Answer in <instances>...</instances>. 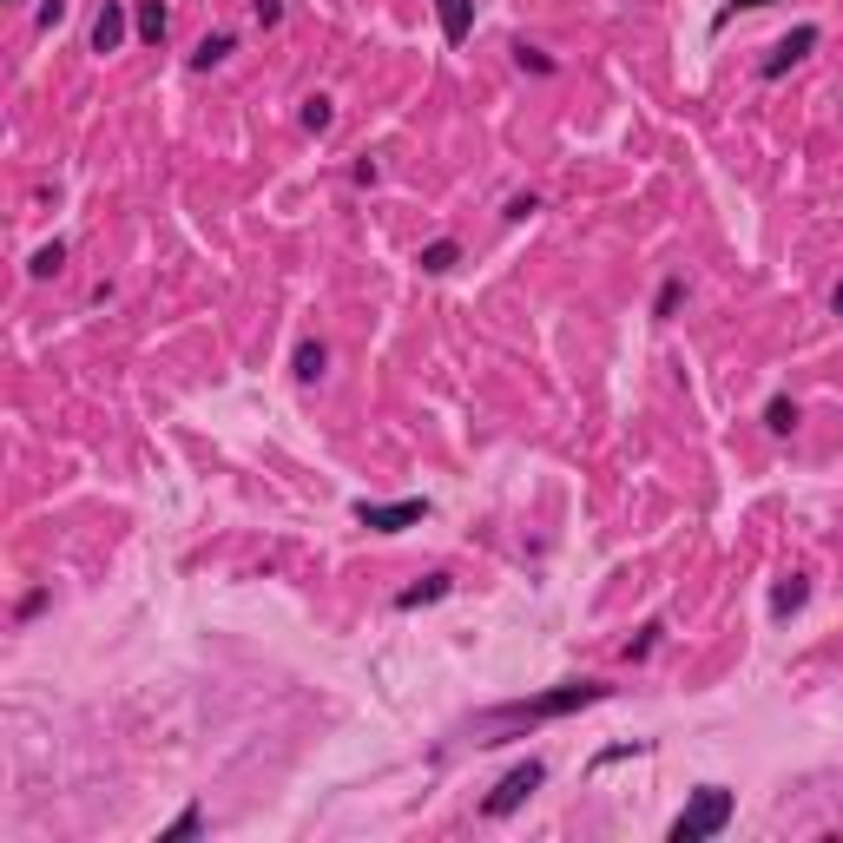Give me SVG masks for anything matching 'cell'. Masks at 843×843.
<instances>
[{"label": "cell", "mask_w": 843, "mask_h": 843, "mask_svg": "<svg viewBox=\"0 0 843 843\" xmlns=\"http://www.w3.org/2000/svg\"><path fill=\"white\" fill-rule=\"evenodd\" d=\"M191 830H205V811H198V804H185V811H178L172 824L159 830V843H172V837H191Z\"/></svg>", "instance_id": "cell-16"}, {"label": "cell", "mask_w": 843, "mask_h": 843, "mask_svg": "<svg viewBox=\"0 0 843 843\" xmlns=\"http://www.w3.org/2000/svg\"><path fill=\"white\" fill-rule=\"evenodd\" d=\"M165 27H172V14H165V0H139V40H152L159 47Z\"/></svg>", "instance_id": "cell-12"}, {"label": "cell", "mask_w": 843, "mask_h": 843, "mask_svg": "<svg viewBox=\"0 0 843 843\" xmlns=\"http://www.w3.org/2000/svg\"><path fill=\"white\" fill-rule=\"evenodd\" d=\"M639 751H646L639 738H633V745H613V751H600V758H593V771H600V764H620V758H639Z\"/></svg>", "instance_id": "cell-24"}, {"label": "cell", "mask_w": 843, "mask_h": 843, "mask_svg": "<svg viewBox=\"0 0 843 843\" xmlns=\"http://www.w3.org/2000/svg\"><path fill=\"white\" fill-rule=\"evenodd\" d=\"M606 692H613L606 679H567V685H554V692L494 705V712H481V725H547V718H567V712H580V705H600Z\"/></svg>", "instance_id": "cell-1"}, {"label": "cell", "mask_w": 843, "mask_h": 843, "mask_svg": "<svg viewBox=\"0 0 843 843\" xmlns=\"http://www.w3.org/2000/svg\"><path fill=\"white\" fill-rule=\"evenodd\" d=\"M811 47H817V27H791V33L778 40V47L764 53V66H758V73H764V80H784V73H791V66L804 60Z\"/></svg>", "instance_id": "cell-5"}, {"label": "cell", "mask_w": 843, "mask_h": 843, "mask_svg": "<svg viewBox=\"0 0 843 843\" xmlns=\"http://www.w3.org/2000/svg\"><path fill=\"white\" fill-rule=\"evenodd\" d=\"M534 211H541V198L527 191V198H508V211H501V218H508V224H521V218H534Z\"/></svg>", "instance_id": "cell-19"}, {"label": "cell", "mask_w": 843, "mask_h": 843, "mask_svg": "<svg viewBox=\"0 0 843 843\" xmlns=\"http://www.w3.org/2000/svg\"><path fill=\"white\" fill-rule=\"evenodd\" d=\"M33 20H40V33H53L66 20V0H40V14H33Z\"/></svg>", "instance_id": "cell-20"}, {"label": "cell", "mask_w": 843, "mask_h": 843, "mask_svg": "<svg viewBox=\"0 0 843 843\" xmlns=\"http://www.w3.org/2000/svg\"><path fill=\"white\" fill-rule=\"evenodd\" d=\"M251 14H257V27H277V20H284V0H251Z\"/></svg>", "instance_id": "cell-22"}, {"label": "cell", "mask_w": 843, "mask_h": 843, "mask_svg": "<svg viewBox=\"0 0 843 843\" xmlns=\"http://www.w3.org/2000/svg\"><path fill=\"white\" fill-rule=\"evenodd\" d=\"M303 126H310V132H330L336 126V106H330V99H303Z\"/></svg>", "instance_id": "cell-17"}, {"label": "cell", "mask_w": 843, "mask_h": 843, "mask_svg": "<svg viewBox=\"0 0 843 843\" xmlns=\"http://www.w3.org/2000/svg\"><path fill=\"white\" fill-rule=\"evenodd\" d=\"M679 297H685V284H679V277H666V284H659V303H653V317H672V310H679Z\"/></svg>", "instance_id": "cell-18"}, {"label": "cell", "mask_w": 843, "mask_h": 843, "mask_svg": "<svg viewBox=\"0 0 843 843\" xmlns=\"http://www.w3.org/2000/svg\"><path fill=\"white\" fill-rule=\"evenodd\" d=\"M415 264H422L429 277H448L455 264H462V244H455V238H435V244H422V257H415Z\"/></svg>", "instance_id": "cell-10"}, {"label": "cell", "mask_w": 843, "mask_h": 843, "mask_svg": "<svg viewBox=\"0 0 843 843\" xmlns=\"http://www.w3.org/2000/svg\"><path fill=\"white\" fill-rule=\"evenodd\" d=\"M66 271V244L53 238V244H40V251H33V264H27V277H60Z\"/></svg>", "instance_id": "cell-14"}, {"label": "cell", "mask_w": 843, "mask_h": 843, "mask_svg": "<svg viewBox=\"0 0 843 843\" xmlns=\"http://www.w3.org/2000/svg\"><path fill=\"white\" fill-rule=\"evenodd\" d=\"M541 784H547V764H541V758L514 764L508 778H501V784H494L488 797H481V817H508V811H521V804H527V797H534V791H541Z\"/></svg>", "instance_id": "cell-3"}, {"label": "cell", "mask_w": 843, "mask_h": 843, "mask_svg": "<svg viewBox=\"0 0 843 843\" xmlns=\"http://www.w3.org/2000/svg\"><path fill=\"white\" fill-rule=\"evenodd\" d=\"M804 600H811V580H797V573L771 587V613H778V620H791V613H797Z\"/></svg>", "instance_id": "cell-11"}, {"label": "cell", "mask_w": 843, "mask_h": 843, "mask_svg": "<svg viewBox=\"0 0 843 843\" xmlns=\"http://www.w3.org/2000/svg\"><path fill=\"white\" fill-rule=\"evenodd\" d=\"M514 60H521V66H534V73H554V60H547L541 47H527V40H521V47H514Z\"/></svg>", "instance_id": "cell-21"}, {"label": "cell", "mask_w": 843, "mask_h": 843, "mask_svg": "<svg viewBox=\"0 0 843 843\" xmlns=\"http://www.w3.org/2000/svg\"><path fill=\"white\" fill-rule=\"evenodd\" d=\"M224 53H231V33H211V40H198V53H191V73H211Z\"/></svg>", "instance_id": "cell-15"}, {"label": "cell", "mask_w": 843, "mask_h": 843, "mask_svg": "<svg viewBox=\"0 0 843 843\" xmlns=\"http://www.w3.org/2000/svg\"><path fill=\"white\" fill-rule=\"evenodd\" d=\"M323 369H330V350H323L317 336H303L297 356H290V376H297V382H323Z\"/></svg>", "instance_id": "cell-9"}, {"label": "cell", "mask_w": 843, "mask_h": 843, "mask_svg": "<svg viewBox=\"0 0 843 843\" xmlns=\"http://www.w3.org/2000/svg\"><path fill=\"white\" fill-rule=\"evenodd\" d=\"M830 310H837V317H843V284H837V290H830Z\"/></svg>", "instance_id": "cell-26"}, {"label": "cell", "mask_w": 843, "mask_h": 843, "mask_svg": "<svg viewBox=\"0 0 843 843\" xmlns=\"http://www.w3.org/2000/svg\"><path fill=\"white\" fill-rule=\"evenodd\" d=\"M764 429H771V435H791L797 429V402L791 396H771V402H764Z\"/></svg>", "instance_id": "cell-13"}, {"label": "cell", "mask_w": 843, "mask_h": 843, "mask_svg": "<svg viewBox=\"0 0 843 843\" xmlns=\"http://www.w3.org/2000/svg\"><path fill=\"white\" fill-rule=\"evenodd\" d=\"M422 514H429L422 494H409V501H356V521L376 527V534H402V527H415Z\"/></svg>", "instance_id": "cell-4"}, {"label": "cell", "mask_w": 843, "mask_h": 843, "mask_svg": "<svg viewBox=\"0 0 843 843\" xmlns=\"http://www.w3.org/2000/svg\"><path fill=\"white\" fill-rule=\"evenodd\" d=\"M448 593H455V580H448V573H429V580H415V587H402V593H396V613L435 606V600H448Z\"/></svg>", "instance_id": "cell-7"}, {"label": "cell", "mask_w": 843, "mask_h": 843, "mask_svg": "<svg viewBox=\"0 0 843 843\" xmlns=\"http://www.w3.org/2000/svg\"><path fill=\"white\" fill-rule=\"evenodd\" d=\"M725 824H732V791H725V784H699V791L685 797V811L672 817L666 837L672 843H705V837H718Z\"/></svg>", "instance_id": "cell-2"}, {"label": "cell", "mask_w": 843, "mask_h": 843, "mask_svg": "<svg viewBox=\"0 0 843 843\" xmlns=\"http://www.w3.org/2000/svg\"><path fill=\"white\" fill-rule=\"evenodd\" d=\"M758 7H778V0H725V14H718V27H725L732 14H758Z\"/></svg>", "instance_id": "cell-23"}, {"label": "cell", "mask_w": 843, "mask_h": 843, "mask_svg": "<svg viewBox=\"0 0 843 843\" xmlns=\"http://www.w3.org/2000/svg\"><path fill=\"white\" fill-rule=\"evenodd\" d=\"M653 646H659V620H653V626H646V633L633 639V659H646V653H653Z\"/></svg>", "instance_id": "cell-25"}, {"label": "cell", "mask_w": 843, "mask_h": 843, "mask_svg": "<svg viewBox=\"0 0 843 843\" xmlns=\"http://www.w3.org/2000/svg\"><path fill=\"white\" fill-rule=\"evenodd\" d=\"M435 14H442V40H448V47H462L468 33H475V0H435Z\"/></svg>", "instance_id": "cell-6"}, {"label": "cell", "mask_w": 843, "mask_h": 843, "mask_svg": "<svg viewBox=\"0 0 843 843\" xmlns=\"http://www.w3.org/2000/svg\"><path fill=\"white\" fill-rule=\"evenodd\" d=\"M119 40H126V7L119 0H106L93 20V53H119Z\"/></svg>", "instance_id": "cell-8"}]
</instances>
